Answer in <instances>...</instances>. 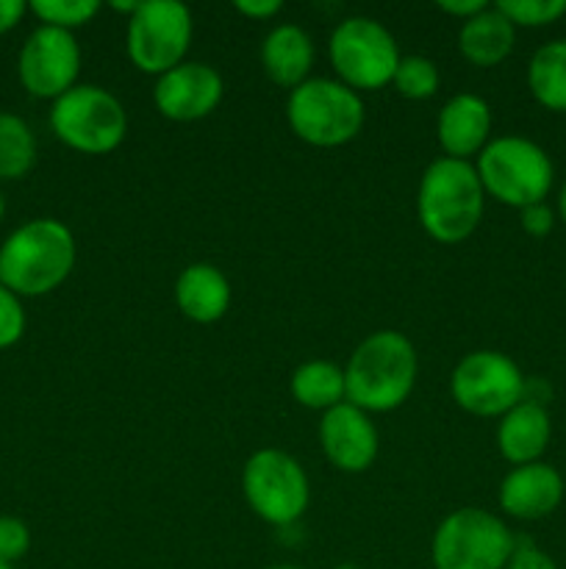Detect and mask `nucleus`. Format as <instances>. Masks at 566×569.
I'll list each match as a JSON object with an SVG mask.
<instances>
[{
  "label": "nucleus",
  "mask_w": 566,
  "mask_h": 569,
  "mask_svg": "<svg viewBox=\"0 0 566 569\" xmlns=\"http://www.w3.org/2000/svg\"><path fill=\"white\" fill-rule=\"evenodd\" d=\"M28 9L39 17L42 26L61 28V31H72L87 22L100 11L98 0H33Z\"/></svg>",
  "instance_id": "obj_25"
},
{
  "label": "nucleus",
  "mask_w": 566,
  "mask_h": 569,
  "mask_svg": "<svg viewBox=\"0 0 566 569\" xmlns=\"http://www.w3.org/2000/svg\"><path fill=\"white\" fill-rule=\"evenodd\" d=\"M336 569H358V567H353V565H342V567H336Z\"/></svg>",
  "instance_id": "obj_38"
},
{
  "label": "nucleus",
  "mask_w": 566,
  "mask_h": 569,
  "mask_svg": "<svg viewBox=\"0 0 566 569\" xmlns=\"http://www.w3.org/2000/svg\"><path fill=\"white\" fill-rule=\"evenodd\" d=\"M50 128L67 148L87 156H105L125 139L128 114L109 89L75 83L70 92L53 100Z\"/></svg>",
  "instance_id": "obj_6"
},
{
  "label": "nucleus",
  "mask_w": 566,
  "mask_h": 569,
  "mask_svg": "<svg viewBox=\"0 0 566 569\" xmlns=\"http://www.w3.org/2000/svg\"><path fill=\"white\" fill-rule=\"evenodd\" d=\"M416 376H420V359L414 342L405 333H370L344 367L347 403L358 406L366 415L400 409L414 392Z\"/></svg>",
  "instance_id": "obj_1"
},
{
  "label": "nucleus",
  "mask_w": 566,
  "mask_h": 569,
  "mask_svg": "<svg viewBox=\"0 0 566 569\" xmlns=\"http://www.w3.org/2000/svg\"><path fill=\"white\" fill-rule=\"evenodd\" d=\"M499 509L516 520L536 522L553 515L564 500V478L544 461L514 467L499 483Z\"/></svg>",
  "instance_id": "obj_15"
},
{
  "label": "nucleus",
  "mask_w": 566,
  "mask_h": 569,
  "mask_svg": "<svg viewBox=\"0 0 566 569\" xmlns=\"http://www.w3.org/2000/svg\"><path fill=\"white\" fill-rule=\"evenodd\" d=\"M475 170L488 198L519 211L544 203L555 178L553 161L542 144L525 137L492 139L477 153Z\"/></svg>",
  "instance_id": "obj_4"
},
{
  "label": "nucleus",
  "mask_w": 566,
  "mask_h": 569,
  "mask_svg": "<svg viewBox=\"0 0 566 569\" xmlns=\"http://www.w3.org/2000/svg\"><path fill=\"white\" fill-rule=\"evenodd\" d=\"M3 214H6V200H3V192H0V222H3Z\"/></svg>",
  "instance_id": "obj_35"
},
{
  "label": "nucleus",
  "mask_w": 566,
  "mask_h": 569,
  "mask_svg": "<svg viewBox=\"0 0 566 569\" xmlns=\"http://www.w3.org/2000/svg\"><path fill=\"white\" fill-rule=\"evenodd\" d=\"M438 144L449 159L466 161L477 156L488 144L492 133V109L483 98L472 92H461L444 103L436 122Z\"/></svg>",
  "instance_id": "obj_16"
},
{
  "label": "nucleus",
  "mask_w": 566,
  "mask_h": 569,
  "mask_svg": "<svg viewBox=\"0 0 566 569\" xmlns=\"http://www.w3.org/2000/svg\"><path fill=\"white\" fill-rule=\"evenodd\" d=\"M37 164V137L22 117L0 111V178L17 181Z\"/></svg>",
  "instance_id": "obj_23"
},
{
  "label": "nucleus",
  "mask_w": 566,
  "mask_h": 569,
  "mask_svg": "<svg viewBox=\"0 0 566 569\" xmlns=\"http://www.w3.org/2000/svg\"><path fill=\"white\" fill-rule=\"evenodd\" d=\"M558 214H560V220H564V226H566V183L560 187V194H558Z\"/></svg>",
  "instance_id": "obj_34"
},
{
  "label": "nucleus",
  "mask_w": 566,
  "mask_h": 569,
  "mask_svg": "<svg viewBox=\"0 0 566 569\" xmlns=\"http://www.w3.org/2000/svg\"><path fill=\"white\" fill-rule=\"evenodd\" d=\"M225 83L214 67L203 61H183L159 76L153 89L155 109L175 122H194L209 117L220 106Z\"/></svg>",
  "instance_id": "obj_13"
},
{
  "label": "nucleus",
  "mask_w": 566,
  "mask_h": 569,
  "mask_svg": "<svg viewBox=\"0 0 566 569\" xmlns=\"http://www.w3.org/2000/svg\"><path fill=\"white\" fill-rule=\"evenodd\" d=\"M394 89L408 100H427L436 94L442 76L436 61L427 56H403L394 72Z\"/></svg>",
  "instance_id": "obj_24"
},
{
  "label": "nucleus",
  "mask_w": 566,
  "mask_h": 569,
  "mask_svg": "<svg viewBox=\"0 0 566 569\" xmlns=\"http://www.w3.org/2000/svg\"><path fill=\"white\" fill-rule=\"evenodd\" d=\"M527 378L519 365L499 350H475L455 365L449 395L458 409L475 417H503L525 398Z\"/></svg>",
  "instance_id": "obj_11"
},
{
  "label": "nucleus",
  "mask_w": 566,
  "mask_h": 569,
  "mask_svg": "<svg viewBox=\"0 0 566 569\" xmlns=\"http://www.w3.org/2000/svg\"><path fill=\"white\" fill-rule=\"evenodd\" d=\"M175 303L192 322L211 326L222 320L231 306V283L214 264H189L175 281Z\"/></svg>",
  "instance_id": "obj_19"
},
{
  "label": "nucleus",
  "mask_w": 566,
  "mask_h": 569,
  "mask_svg": "<svg viewBox=\"0 0 566 569\" xmlns=\"http://www.w3.org/2000/svg\"><path fill=\"white\" fill-rule=\"evenodd\" d=\"M486 209V192L475 164L461 159L431 161L416 189V214L431 239L458 244L475 233Z\"/></svg>",
  "instance_id": "obj_3"
},
{
  "label": "nucleus",
  "mask_w": 566,
  "mask_h": 569,
  "mask_svg": "<svg viewBox=\"0 0 566 569\" xmlns=\"http://www.w3.org/2000/svg\"><path fill=\"white\" fill-rule=\"evenodd\" d=\"M505 569H558V565L553 561V556L544 553L533 539L519 537L514 545V553H511L508 565Z\"/></svg>",
  "instance_id": "obj_29"
},
{
  "label": "nucleus",
  "mask_w": 566,
  "mask_h": 569,
  "mask_svg": "<svg viewBox=\"0 0 566 569\" xmlns=\"http://www.w3.org/2000/svg\"><path fill=\"white\" fill-rule=\"evenodd\" d=\"M292 395L300 406L314 411H331L333 406L347 400V383L344 370L333 361H305L292 376Z\"/></svg>",
  "instance_id": "obj_21"
},
{
  "label": "nucleus",
  "mask_w": 566,
  "mask_h": 569,
  "mask_svg": "<svg viewBox=\"0 0 566 569\" xmlns=\"http://www.w3.org/2000/svg\"><path fill=\"white\" fill-rule=\"evenodd\" d=\"M494 6L514 22V28L553 26L566 14V0H499Z\"/></svg>",
  "instance_id": "obj_26"
},
{
  "label": "nucleus",
  "mask_w": 566,
  "mask_h": 569,
  "mask_svg": "<svg viewBox=\"0 0 566 569\" xmlns=\"http://www.w3.org/2000/svg\"><path fill=\"white\" fill-rule=\"evenodd\" d=\"M26 333V309L11 289L0 283V350L17 345Z\"/></svg>",
  "instance_id": "obj_27"
},
{
  "label": "nucleus",
  "mask_w": 566,
  "mask_h": 569,
  "mask_svg": "<svg viewBox=\"0 0 566 569\" xmlns=\"http://www.w3.org/2000/svg\"><path fill=\"white\" fill-rule=\"evenodd\" d=\"M320 445L336 470L364 472L377 459V428L366 411L344 400L322 415Z\"/></svg>",
  "instance_id": "obj_14"
},
{
  "label": "nucleus",
  "mask_w": 566,
  "mask_h": 569,
  "mask_svg": "<svg viewBox=\"0 0 566 569\" xmlns=\"http://www.w3.org/2000/svg\"><path fill=\"white\" fill-rule=\"evenodd\" d=\"M244 500L255 517L289 528L305 515L311 500L309 476L297 459L277 448L255 450L242 470Z\"/></svg>",
  "instance_id": "obj_8"
},
{
  "label": "nucleus",
  "mask_w": 566,
  "mask_h": 569,
  "mask_svg": "<svg viewBox=\"0 0 566 569\" xmlns=\"http://www.w3.org/2000/svg\"><path fill=\"white\" fill-rule=\"evenodd\" d=\"M194 22L186 3L148 0L128 17V59L148 76H164L183 64L192 44Z\"/></svg>",
  "instance_id": "obj_10"
},
{
  "label": "nucleus",
  "mask_w": 566,
  "mask_h": 569,
  "mask_svg": "<svg viewBox=\"0 0 566 569\" xmlns=\"http://www.w3.org/2000/svg\"><path fill=\"white\" fill-rule=\"evenodd\" d=\"M527 87L544 109L566 111V39H553L533 53Z\"/></svg>",
  "instance_id": "obj_22"
},
{
  "label": "nucleus",
  "mask_w": 566,
  "mask_h": 569,
  "mask_svg": "<svg viewBox=\"0 0 566 569\" xmlns=\"http://www.w3.org/2000/svg\"><path fill=\"white\" fill-rule=\"evenodd\" d=\"M75 267V237L53 217L28 220L0 244V283L17 298H42Z\"/></svg>",
  "instance_id": "obj_2"
},
{
  "label": "nucleus",
  "mask_w": 566,
  "mask_h": 569,
  "mask_svg": "<svg viewBox=\"0 0 566 569\" xmlns=\"http://www.w3.org/2000/svg\"><path fill=\"white\" fill-rule=\"evenodd\" d=\"M438 9H442L444 14L461 17V22H466L475 14H481L483 9H488V3L486 0H438Z\"/></svg>",
  "instance_id": "obj_32"
},
{
  "label": "nucleus",
  "mask_w": 566,
  "mask_h": 569,
  "mask_svg": "<svg viewBox=\"0 0 566 569\" xmlns=\"http://www.w3.org/2000/svg\"><path fill=\"white\" fill-rule=\"evenodd\" d=\"M516 28L497 6H488L481 14L466 20L458 31V50L469 64L497 67L514 50Z\"/></svg>",
  "instance_id": "obj_20"
},
{
  "label": "nucleus",
  "mask_w": 566,
  "mask_h": 569,
  "mask_svg": "<svg viewBox=\"0 0 566 569\" xmlns=\"http://www.w3.org/2000/svg\"><path fill=\"white\" fill-rule=\"evenodd\" d=\"M261 64L272 83L283 89H297L309 81V72L314 67V42L300 26H275L266 33L261 44Z\"/></svg>",
  "instance_id": "obj_18"
},
{
  "label": "nucleus",
  "mask_w": 566,
  "mask_h": 569,
  "mask_svg": "<svg viewBox=\"0 0 566 569\" xmlns=\"http://www.w3.org/2000/svg\"><path fill=\"white\" fill-rule=\"evenodd\" d=\"M331 64L350 89H381L394 81L400 48L392 31L372 17H347L331 33Z\"/></svg>",
  "instance_id": "obj_9"
},
{
  "label": "nucleus",
  "mask_w": 566,
  "mask_h": 569,
  "mask_svg": "<svg viewBox=\"0 0 566 569\" xmlns=\"http://www.w3.org/2000/svg\"><path fill=\"white\" fill-rule=\"evenodd\" d=\"M0 569H14V567H11L9 561H3V559H0Z\"/></svg>",
  "instance_id": "obj_37"
},
{
  "label": "nucleus",
  "mask_w": 566,
  "mask_h": 569,
  "mask_svg": "<svg viewBox=\"0 0 566 569\" xmlns=\"http://www.w3.org/2000/svg\"><path fill=\"white\" fill-rule=\"evenodd\" d=\"M286 117L303 142L314 148H338L364 128V100L347 83L309 78L289 94Z\"/></svg>",
  "instance_id": "obj_5"
},
{
  "label": "nucleus",
  "mask_w": 566,
  "mask_h": 569,
  "mask_svg": "<svg viewBox=\"0 0 566 569\" xmlns=\"http://www.w3.org/2000/svg\"><path fill=\"white\" fill-rule=\"evenodd\" d=\"M233 9L247 17V20H270L283 9V3L281 0H236Z\"/></svg>",
  "instance_id": "obj_31"
},
{
  "label": "nucleus",
  "mask_w": 566,
  "mask_h": 569,
  "mask_svg": "<svg viewBox=\"0 0 566 569\" xmlns=\"http://www.w3.org/2000/svg\"><path fill=\"white\" fill-rule=\"evenodd\" d=\"M31 548V531L17 517H0V559L14 565Z\"/></svg>",
  "instance_id": "obj_28"
},
{
  "label": "nucleus",
  "mask_w": 566,
  "mask_h": 569,
  "mask_svg": "<svg viewBox=\"0 0 566 569\" xmlns=\"http://www.w3.org/2000/svg\"><path fill=\"white\" fill-rule=\"evenodd\" d=\"M26 11L28 3H22V0H0V37H3L6 31H11V28L22 20Z\"/></svg>",
  "instance_id": "obj_33"
},
{
  "label": "nucleus",
  "mask_w": 566,
  "mask_h": 569,
  "mask_svg": "<svg viewBox=\"0 0 566 569\" xmlns=\"http://www.w3.org/2000/svg\"><path fill=\"white\" fill-rule=\"evenodd\" d=\"M519 222H522V231L530 233V237H536V239H542L555 228V211L549 209L547 203H533V206H527V209L519 211Z\"/></svg>",
  "instance_id": "obj_30"
},
{
  "label": "nucleus",
  "mask_w": 566,
  "mask_h": 569,
  "mask_svg": "<svg viewBox=\"0 0 566 569\" xmlns=\"http://www.w3.org/2000/svg\"><path fill=\"white\" fill-rule=\"evenodd\" d=\"M549 437H553V422L544 406L522 400L519 406L499 417L497 426V448L505 461L514 467L533 465L547 450Z\"/></svg>",
  "instance_id": "obj_17"
},
{
  "label": "nucleus",
  "mask_w": 566,
  "mask_h": 569,
  "mask_svg": "<svg viewBox=\"0 0 566 569\" xmlns=\"http://www.w3.org/2000/svg\"><path fill=\"white\" fill-rule=\"evenodd\" d=\"M514 545V531L497 515L469 506L438 522L431 561L436 569H505Z\"/></svg>",
  "instance_id": "obj_7"
},
{
  "label": "nucleus",
  "mask_w": 566,
  "mask_h": 569,
  "mask_svg": "<svg viewBox=\"0 0 566 569\" xmlns=\"http://www.w3.org/2000/svg\"><path fill=\"white\" fill-rule=\"evenodd\" d=\"M270 569H303V567H294V565H275V567H270Z\"/></svg>",
  "instance_id": "obj_36"
},
{
  "label": "nucleus",
  "mask_w": 566,
  "mask_h": 569,
  "mask_svg": "<svg viewBox=\"0 0 566 569\" xmlns=\"http://www.w3.org/2000/svg\"><path fill=\"white\" fill-rule=\"evenodd\" d=\"M81 72V48L72 31L39 26L26 39L17 59V76L33 98L59 100L70 92Z\"/></svg>",
  "instance_id": "obj_12"
}]
</instances>
